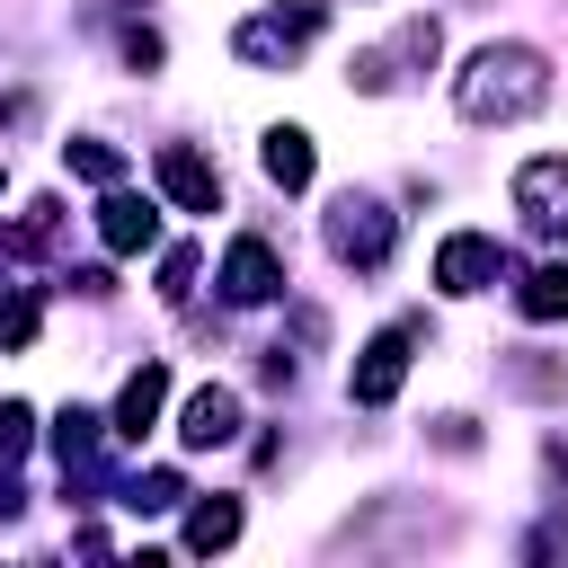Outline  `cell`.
<instances>
[{
  "label": "cell",
  "instance_id": "obj_1",
  "mask_svg": "<svg viewBox=\"0 0 568 568\" xmlns=\"http://www.w3.org/2000/svg\"><path fill=\"white\" fill-rule=\"evenodd\" d=\"M453 106H462V124H524V115H541L550 106V62H541V44H479L462 71H453Z\"/></svg>",
  "mask_w": 568,
  "mask_h": 568
},
{
  "label": "cell",
  "instance_id": "obj_2",
  "mask_svg": "<svg viewBox=\"0 0 568 568\" xmlns=\"http://www.w3.org/2000/svg\"><path fill=\"white\" fill-rule=\"evenodd\" d=\"M328 27V0H284V9H257V18H240V36H231V53L248 62V71H293L302 53H311V36Z\"/></svg>",
  "mask_w": 568,
  "mask_h": 568
},
{
  "label": "cell",
  "instance_id": "obj_3",
  "mask_svg": "<svg viewBox=\"0 0 568 568\" xmlns=\"http://www.w3.org/2000/svg\"><path fill=\"white\" fill-rule=\"evenodd\" d=\"M390 240H399V213L382 204V195H337L328 204V257L337 266H355V275H373V266H390Z\"/></svg>",
  "mask_w": 568,
  "mask_h": 568
},
{
  "label": "cell",
  "instance_id": "obj_4",
  "mask_svg": "<svg viewBox=\"0 0 568 568\" xmlns=\"http://www.w3.org/2000/svg\"><path fill=\"white\" fill-rule=\"evenodd\" d=\"M417 337H426L417 320H390V328H382V337L355 355V373H346V399H355V408H390V399H399V382H408V355H417Z\"/></svg>",
  "mask_w": 568,
  "mask_h": 568
},
{
  "label": "cell",
  "instance_id": "obj_5",
  "mask_svg": "<svg viewBox=\"0 0 568 568\" xmlns=\"http://www.w3.org/2000/svg\"><path fill=\"white\" fill-rule=\"evenodd\" d=\"M106 417L98 408H62L53 417V462H62V497L71 506H89V488H98V470H106Z\"/></svg>",
  "mask_w": 568,
  "mask_h": 568
},
{
  "label": "cell",
  "instance_id": "obj_6",
  "mask_svg": "<svg viewBox=\"0 0 568 568\" xmlns=\"http://www.w3.org/2000/svg\"><path fill=\"white\" fill-rule=\"evenodd\" d=\"M435 53H444V27H435V18H408V27L390 36V44L355 53V62H346V80H355L364 98H382V89H399V62H417V71H426Z\"/></svg>",
  "mask_w": 568,
  "mask_h": 568
},
{
  "label": "cell",
  "instance_id": "obj_7",
  "mask_svg": "<svg viewBox=\"0 0 568 568\" xmlns=\"http://www.w3.org/2000/svg\"><path fill=\"white\" fill-rule=\"evenodd\" d=\"M515 213H524V231L568 240V151H541L515 169Z\"/></svg>",
  "mask_w": 568,
  "mask_h": 568
},
{
  "label": "cell",
  "instance_id": "obj_8",
  "mask_svg": "<svg viewBox=\"0 0 568 568\" xmlns=\"http://www.w3.org/2000/svg\"><path fill=\"white\" fill-rule=\"evenodd\" d=\"M151 178H160V195H169L178 213H222V169H213L195 142H160V151H151Z\"/></svg>",
  "mask_w": 568,
  "mask_h": 568
},
{
  "label": "cell",
  "instance_id": "obj_9",
  "mask_svg": "<svg viewBox=\"0 0 568 568\" xmlns=\"http://www.w3.org/2000/svg\"><path fill=\"white\" fill-rule=\"evenodd\" d=\"M284 293V257L248 231V240H231V257H222V302L231 311H257V302H275Z\"/></svg>",
  "mask_w": 568,
  "mask_h": 568
},
{
  "label": "cell",
  "instance_id": "obj_10",
  "mask_svg": "<svg viewBox=\"0 0 568 568\" xmlns=\"http://www.w3.org/2000/svg\"><path fill=\"white\" fill-rule=\"evenodd\" d=\"M497 275H506V248H497L488 231H453V240L435 248V284H444V293H488Z\"/></svg>",
  "mask_w": 568,
  "mask_h": 568
},
{
  "label": "cell",
  "instance_id": "obj_11",
  "mask_svg": "<svg viewBox=\"0 0 568 568\" xmlns=\"http://www.w3.org/2000/svg\"><path fill=\"white\" fill-rule=\"evenodd\" d=\"M231 435H240V390H231V382L186 390V408H178V444H186V453H222Z\"/></svg>",
  "mask_w": 568,
  "mask_h": 568
},
{
  "label": "cell",
  "instance_id": "obj_12",
  "mask_svg": "<svg viewBox=\"0 0 568 568\" xmlns=\"http://www.w3.org/2000/svg\"><path fill=\"white\" fill-rule=\"evenodd\" d=\"M160 408H169V364H133L124 373V390H115V444H142L151 426H160Z\"/></svg>",
  "mask_w": 568,
  "mask_h": 568
},
{
  "label": "cell",
  "instance_id": "obj_13",
  "mask_svg": "<svg viewBox=\"0 0 568 568\" xmlns=\"http://www.w3.org/2000/svg\"><path fill=\"white\" fill-rule=\"evenodd\" d=\"M98 240H106L115 257H142V248L160 240V213H151L142 195H124V186H106V204H98Z\"/></svg>",
  "mask_w": 568,
  "mask_h": 568
},
{
  "label": "cell",
  "instance_id": "obj_14",
  "mask_svg": "<svg viewBox=\"0 0 568 568\" xmlns=\"http://www.w3.org/2000/svg\"><path fill=\"white\" fill-rule=\"evenodd\" d=\"M257 160H266V178H275L284 195H302V186H311V169H320V151H311V133H302V124H275V133L257 142Z\"/></svg>",
  "mask_w": 568,
  "mask_h": 568
},
{
  "label": "cell",
  "instance_id": "obj_15",
  "mask_svg": "<svg viewBox=\"0 0 568 568\" xmlns=\"http://www.w3.org/2000/svg\"><path fill=\"white\" fill-rule=\"evenodd\" d=\"M62 222H71V213H62L53 195H36V204H27V213L0 231V257H44V248L62 240Z\"/></svg>",
  "mask_w": 568,
  "mask_h": 568
},
{
  "label": "cell",
  "instance_id": "obj_16",
  "mask_svg": "<svg viewBox=\"0 0 568 568\" xmlns=\"http://www.w3.org/2000/svg\"><path fill=\"white\" fill-rule=\"evenodd\" d=\"M231 541H240V497H195V506H186V550L213 559V550H231Z\"/></svg>",
  "mask_w": 568,
  "mask_h": 568
},
{
  "label": "cell",
  "instance_id": "obj_17",
  "mask_svg": "<svg viewBox=\"0 0 568 568\" xmlns=\"http://www.w3.org/2000/svg\"><path fill=\"white\" fill-rule=\"evenodd\" d=\"M515 311H524V320H568V266H559V257L532 266V275L515 284Z\"/></svg>",
  "mask_w": 568,
  "mask_h": 568
},
{
  "label": "cell",
  "instance_id": "obj_18",
  "mask_svg": "<svg viewBox=\"0 0 568 568\" xmlns=\"http://www.w3.org/2000/svg\"><path fill=\"white\" fill-rule=\"evenodd\" d=\"M62 169H71V178H89V186H115V178H124V151H115V142H98V133H80V142H62Z\"/></svg>",
  "mask_w": 568,
  "mask_h": 568
},
{
  "label": "cell",
  "instance_id": "obj_19",
  "mask_svg": "<svg viewBox=\"0 0 568 568\" xmlns=\"http://www.w3.org/2000/svg\"><path fill=\"white\" fill-rule=\"evenodd\" d=\"M506 390H524V399H559L568 390V364H550V355H506Z\"/></svg>",
  "mask_w": 568,
  "mask_h": 568
},
{
  "label": "cell",
  "instance_id": "obj_20",
  "mask_svg": "<svg viewBox=\"0 0 568 568\" xmlns=\"http://www.w3.org/2000/svg\"><path fill=\"white\" fill-rule=\"evenodd\" d=\"M115 497H124L133 515H169V506H186V479H178V470H142V479H124Z\"/></svg>",
  "mask_w": 568,
  "mask_h": 568
},
{
  "label": "cell",
  "instance_id": "obj_21",
  "mask_svg": "<svg viewBox=\"0 0 568 568\" xmlns=\"http://www.w3.org/2000/svg\"><path fill=\"white\" fill-rule=\"evenodd\" d=\"M27 444H36L27 399H0V470H18V462H27Z\"/></svg>",
  "mask_w": 568,
  "mask_h": 568
},
{
  "label": "cell",
  "instance_id": "obj_22",
  "mask_svg": "<svg viewBox=\"0 0 568 568\" xmlns=\"http://www.w3.org/2000/svg\"><path fill=\"white\" fill-rule=\"evenodd\" d=\"M36 293H0V346H36Z\"/></svg>",
  "mask_w": 568,
  "mask_h": 568
},
{
  "label": "cell",
  "instance_id": "obj_23",
  "mask_svg": "<svg viewBox=\"0 0 568 568\" xmlns=\"http://www.w3.org/2000/svg\"><path fill=\"white\" fill-rule=\"evenodd\" d=\"M195 293V248H169L160 257V302H186Z\"/></svg>",
  "mask_w": 568,
  "mask_h": 568
},
{
  "label": "cell",
  "instance_id": "obj_24",
  "mask_svg": "<svg viewBox=\"0 0 568 568\" xmlns=\"http://www.w3.org/2000/svg\"><path fill=\"white\" fill-rule=\"evenodd\" d=\"M426 435H435V444H444V453H479V426H470V417H462V408H453V417H435V426H426Z\"/></svg>",
  "mask_w": 568,
  "mask_h": 568
},
{
  "label": "cell",
  "instance_id": "obj_25",
  "mask_svg": "<svg viewBox=\"0 0 568 568\" xmlns=\"http://www.w3.org/2000/svg\"><path fill=\"white\" fill-rule=\"evenodd\" d=\"M124 62H133V71H160V36H151V27H124Z\"/></svg>",
  "mask_w": 568,
  "mask_h": 568
},
{
  "label": "cell",
  "instance_id": "obj_26",
  "mask_svg": "<svg viewBox=\"0 0 568 568\" xmlns=\"http://www.w3.org/2000/svg\"><path fill=\"white\" fill-rule=\"evenodd\" d=\"M559 550H568V515H559V524H541V532L524 541V559H559Z\"/></svg>",
  "mask_w": 568,
  "mask_h": 568
}]
</instances>
